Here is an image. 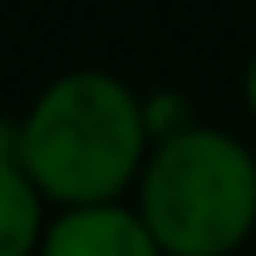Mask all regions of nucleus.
I'll return each instance as SVG.
<instances>
[{"label":"nucleus","instance_id":"f257e3e1","mask_svg":"<svg viewBox=\"0 0 256 256\" xmlns=\"http://www.w3.org/2000/svg\"><path fill=\"white\" fill-rule=\"evenodd\" d=\"M148 118L128 84L98 69H79L54 79L34 98L25 118V178L40 192L74 202V207H104L114 192L133 178L143 158Z\"/></svg>","mask_w":256,"mask_h":256},{"label":"nucleus","instance_id":"f03ea898","mask_svg":"<svg viewBox=\"0 0 256 256\" xmlns=\"http://www.w3.org/2000/svg\"><path fill=\"white\" fill-rule=\"evenodd\" d=\"M143 222L168 256H226L256 222V162L217 128L162 138L143 172Z\"/></svg>","mask_w":256,"mask_h":256},{"label":"nucleus","instance_id":"7ed1b4c3","mask_svg":"<svg viewBox=\"0 0 256 256\" xmlns=\"http://www.w3.org/2000/svg\"><path fill=\"white\" fill-rule=\"evenodd\" d=\"M40 256H162L143 217L124 207H69L50 222Z\"/></svg>","mask_w":256,"mask_h":256},{"label":"nucleus","instance_id":"20e7f679","mask_svg":"<svg viewBox=\"0 0 256 256\" xmlns=\"http://www.w3.org/2000/svg\"><path fill=\"white\" fill-rule=\"evenodd\" d=\"M40 242V188L25 168H0V256H30Z\"/></svg>","mask_w":256,"mask_h":256},{"label":"nucleus","instance_id":"39448f33","mask_svg":"<svg viewBox=\"0 0 256 256\" xmlns=\"http://www.w3.org/2000/svg\"><path fill=\"white\" fill-rule=\"evenodd\" d=\"M143 118H148V128H158V133H168L162 124H172V133H188L192 124H182V104L178 98H153L148 108H143Z\"/></svg>","mask_w":256,"mask_h":256},{"label":"nucleus","instance_id":"423d86ee","mask_svg":"<svg viewBox=\"0 0 256 256\" xmlns=\"http://www.w3.org/2000/svg\"><path fill=\"white\" fill-rule=\"evenodd\" d=\"M25 158V124L0 118V168H20Z\"/></svg>","mask_w":256,"mask_h":256},{"label":"nucleus","instance_id":"0eeeda50","mask_svg":"<svg viewBox=\"0 0 256 256\" xmlns=\"http://www.w3.org/2000/svg\"><path fill=\"white\" fill-rule=\"evenodd\" d=\"M246 104H252V114H256V60H252V69H246Z\"/></svg>","mask_w":256,"mask_h":256}]
</instances>
